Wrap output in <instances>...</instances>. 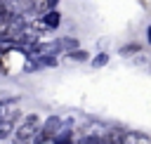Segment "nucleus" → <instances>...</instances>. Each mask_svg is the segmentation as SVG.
I'll use <instances>...</instances> for the list:
<instances>
[{
  "label": "nucleus",
  "instance_id": "1",
  "mask_svg": "<svg viewBox=\"0 0 151 144\" xmlns=\"http://www.w3.org/2000/svg\"><path fill=\"white\" fill-rule=\"evenodd\" d=\"M38 130H40V118L38 116H26L19 125H14V142L17 144H33L35 142V135H38Z\"/></svg>",
  "mask_w": 151,
  "mask_h": 144
},
{
  "label": "nucleus",
  "instance_id": "5",
  "mask_svg": "<svg viewBox=\"0 0 151 144\" xmlns=\"http://www.w3.org/2000/svg\"><path fill=\"white\" fill-rule=\"evenodd\" d=\"M139 50H142V45L139 42H132V45H125L123 47V54H137Z\"/></svg>",
  "mask_w": 151,
  "mask_h": 144
},
{
  "label": "nucleus",
  "instance_id": "3",
  "mask_svg": "<svg viewBox=\"0 0 151 144\" xmlns=\"http://www.w3.org/2000/svg\"><path fill=\"white\" fill-rule=\"evenodd\" d=\"M99 144H125V132H120V130H109L104 137H99Z\"/></svg>",
  "mask_w": 151,
  "mask_h": 144
},
{
  "label": "nucleus",
  "instance_id": "4",
  "mask_svg": "<svg viewBox=\"0 0 151 144\" xmlns=\"http://www.w3.org/2000/svg\"><path fill=\"white\" fill-rule=\"evenodd\" d=\"M59 21H61V17H59V12H54V9H47V14H40V24H42L45 28H57Z\"/></svg>",
  "mask_w": 151,
  "mask_h": 144
},
{
  "label": "nucleus",
  "instance_id": "6",
  "mask_svg": "<svg viewBox=\"0 0 151 144\" xmlns=\"http://www.w3.org/2000/svg\"><path fill=\"white\" fill-rule=\"evenodd\" d=\"M149 40H151V28H149Z\"/></svg>",
  "mask_w": 151,
  "mask_h": 144
},
{
  "label": "nucleus",
  "instance_id": "2",
  "mask_svg": "<svg viewBox=\"0 0 151 144\" xmlns=\"http://www.w3.org/2000/svg\"><path fill=\"white\" fill-rule=\"evenodd\" d=\"M5 109L7 111H0V139L12 135V130L17 125V118H19V109H14V104H7Z\"/></svg>",
  "mask_w": 151,
  "mask_h": 144
}]
</instances>
